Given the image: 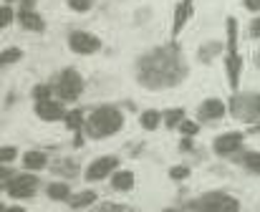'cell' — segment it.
<instances>
[{
	"label": "cell",
	"mask_w": 260,
	"mask_h": 212,
	"mask_svg": "<svg viewBox=\"0 0 260 212\" xmlns=\"http://www.w3.org/2000/svg\"><path fill=\"white\" fill-rule=\"evenodd\" d=\"M182 76H184V63L174 48H159L139 63V79L152 89L172 86L182 81Z\"/></svg>",
	"instance_id": "6da1fadb"
},
{
	"label": "cell",
	"mask_w": 260,
	"mask_h": 212,
	"mask_svg": "<svg viewBox=\"0 0 260 212\" xmlns=\"http://www.w3.org/2000/svg\"><path fill=\"white\" fill-rule=\"evenodd\" d=\"M121 114L111 106H104V109H96L88 119V131L91 136H111L121 129Z\"/></svg>",
	"instance_id": "7a4b0ae2"
},
{
	"label": "cell",
	"mask_w": 260,
	"mask_h": 212,
	"mask_svg": "<svg viewBox=\"0 0 260 212\" xmlns=\"http://www.w3.org/2000/svg\"><path fill=\"white\" fill-rule=\"evenodd\" d=\"M81 89H84V81H81V76L74 68L63 71L61 79H58V86H56V91H58V96L63 101H76L79 94H81Z\"/></svg>",
	"instance_id": "3957f363"
},
{
	"label": "cell",
	"mask_w": 260,
	"mask_h": 212,
	"mask_svg": "<svg viewBox=\"0 0 260 212\" xmlns=\"http://www.w3.org/2000/svg\"><path fill=\"white\" fill-rule=\"evenodd\" d=\"M233 111L238 119L260 121V96H238L233 101Z\"/></svg>",
	"instance_id": "277c9868"
},
{
	"label": "cell",
	"mask_w": 260,
	"mask_h": 212,
	"mask_svg": "<svg viewBox=\"0 0 260 212\" xmlns=\"http://www.w3.org/2000/svg\"><path fill=\"white\" fill-rule=\"evenodd\" d=\"M36 187H38V180H36L33 174H20V177H13V180L8 182V192H10V197H15V200L30 197V195L36 192Z\"/></svg>",
	"instance_id": "5b68a950"
},
{
	"label": "cell",
	"mask_w": 260,
	"mask_h": 212,
	"mask_svg": "<svg viewBox=\"0 0 260 212\" xmlns=\"http://www.w3.org/2000/svg\"><path fill=\"white\" fill-rule=\"evenodd\" d=\"M69 46H71V51H76V53H96V51L101 48V41H99L96 36H91V33L76 30V33H71Z\"/></svg>",
	"instance_id": "8992f818"
},
{
	"label": "cell",
	"mask_w": 260,
	"mask_h": 212,
	"mask_svg": "<svg viewBox=\"0 0 260 212\" xmlns=\"http://www.w3.org/2000/svg\"><path fill=\"white\" fill-rule=\"evenodd\" d=\"M225 202H228V195H222V192H210V195L200 197L197 202H192L189 207L197 212H220Z\"/></svg>",
	"instance_id": "52a82bcc"
},
{
	"label": "cell",
	"mask_w": 260,
	"mask_h": 212,
	"mask_svg": "<svg viewBox=\"0 0 260 212\" xmlns=\"http://www.w3.org/2000/svg\"><path fill=\"white\" fill-rule=\"evenodd\" d=\"M116 157H101V159H96L91 167L86 169V177L91 182H96V180H104L106 174H111L114 169H116Z\"/></svg>",
	"instance_id": "ba28073f"
},
{
	"label": "cell",
	"mask_w": 260,
	"mask_h": 212,
	"mask_svg": "<svg viewBox=\"0 0 260 212\" xmlns=\"http://www.w3.org/2000/svg\"><path fill=\"white\" fill-rule=\"evenodd\" d=\"M240 144H243V134H238V131L222 134V136L215 139V152L217 154H233V152L240 149Z\"/></svg>",
	"instance_id": "9c48e42d"
},
{
	"label": "cell",
	"mask_w": 260,
	"mask_h": 212,
	"mask_svg": "<svg viewBox=\"0 0 260 212\" xmlns=\"http://www.w3.org/2000/svg\"><path fill=\"white\" fill-rule=\"evenodd\" d=\"M36 114H38L41 119H46V121H56V119L63 116V106L58 104V101L46 99V101H38V104H36Z\"/></svg>",
	"instance_id": "30bf717a"
},
{
	"label": "cell",
	"mask_w": 260,
	"mask_h": 212,
	"mask_svg": "<svg viewBox=\"0 0 260 212\" xmlns=\"http://www.w3.org/2000/svg\"><path fill=\"white\" fill-rule=\"evenodd\" d=\"M222 114H225V104H222L220 99H207L205 104L200 106V116H202V119H207V121L220 119Z\"/></svg>",
	"instance_id": "8fae6325"
},
{
	"label": "cell",
	"mask_w": 260,
	"mask_h": 212,
	"mask_svg": "<svg viewBox=\"0 0 260 212\" xmlns=\"http://www.w3.org/2000/svg\"><path fill=\"white\" fill-rule=\"evenodd\" d=\"M20 25L23 28H28V30H43V20H41V15H36L33 10H20Z\"/></svg>",
	"instance_id": "7c38bea8"
},
{
	"label": "cell",
	"mask_w": 260,
	"mask_h": 212,
	"mask_svg": "<svg viewBox=\"0 0 260 212\" xmlns=\"http://www.w3.org/2000/svg\"><path fill=\"white\" fill-rule=\"evenodd\" d=\"M111 185H114V190L126 192V190H132V187H134V174H132V172H126V169H121V172H116V174H114Z\"/></svg>",
	"instance_id": "4fadbf2b"
},
{
	"label": "cell",
	"mask_w": 260,
	"mask_h": 212,
	"mask_svg": "<svg viewBox=\"0 0 260 212\" xmlns=\"http://www.w3.org/2000/svg\"><path fill=\"white\" fill-rule=\"evenodd\" d=\"M23 164H25L28 169H43V167H46V154H41V152H28V154L23 157Z\"/></svg>",
	"instance_id": "5bb4252c"
},
{
	"label": "cell",
	"mask_w": 260,
	"mask_h": 212,
	"mask_svg": "<svg viewBox=\"0 0 260 212\" xmlns=\"http://www.w3.org/2000/svg\"><path fill=\"white\" fill-rule=\"evenodd\" d=\"M96 202V192H91V190H86V192H81V195H76V197H71V207H88V205H93Z\"/></svg>",
	"instance_id": "9a60e30c"
},
{
	"label": "cell",
	"mask_w": 260,
	"mask_h": 212,
	"mask_svg": "<svg viewBox=\"0 0 260 212\" xmlns=\"http://www.w3.org/2000/svg\"><path fill=\"white\" fill-rule=\"evenodd\" d=\"M159 121H162L159 111H144V114H142V126H144V129H149V131H152V129H157V126H159Z\"/></svg>",
	"instance_id": "2e32d148"
},
{
	"label": "cell",
	"mask_w": 260,
	"mask_h": 212,
	"mask_svg": "<svg viewBox=\"0 0 260 212\" xmlns=\"http://www.w3.org/2000/svg\"><path fill=\"white\" fill-rule=\"evenodd\" d=\"M48 197H51V200H66V197H69V185H63V182L51 185V187H48Z\"/></svg>",
	"instance_id": "e0dca14e"
},
{
	"label": "cell",
	"mask_w": 260,
	"mask_h": 212,
	"mask_svg": "<svg viewBox=\"0 0 260 212\" xmlns=\"http://www.w3.org/2000/svg\"><path fill=\"white\" fill-rule=\"evenodd\" d=\"M187 13H189V5L182 3V5L177 8V15H174V36L182 30V25H184V20H187Z\"/></svg>",
	"instance_id": "ac0fdd59"
},
{
	"label": "cell",
	"mask_w": 260,
	"mask_h": 212,
	"mask_svg": "<svg viewBox=\"0 0 260 212\" xmlns=\"http://www.w3.org/2000/svg\"><path fill=\"white\" fill-rule=\"evenodd\" d=\"M243 162H245V167H248V169L260 172V152H248V154L243 157Z\"/></svg>",
	"instance_id": "d6986e66"
},
{
	"label": "cell",
	"mask_w": 260,
	"mask_h": 212,
	"mask_svg": "<svg viewBox=\"0 0 260 212\" xmlns=\"http://www.w3.org/2000/svg\"><path fill=\"white\" fill-rule=\"evenodd\" d=\"M66 124H69V129H81L84 114H81V111H69V114H66Z\"/></svg>",
	"instance_id": "ffe728a7"
},
{
	"label": "cell",
	"mask_w": 260,
	"mask_h": 212,
	"mask_svg": "<svg viewBox=\"0 0 260 212\" xmlns=\"http://www.w3.org/2000/svg\"><path fill=\"white\" fill-rule=\"evenodd\" d=\"M15 61H20V51H18V48L0 51V63H15Z\"/></svg>",
	"instance_id": "44dd1931"
},
{
	"label": "cell",
	"mask_w": 260,
	"mask_h": 212,
	"mask_svg": "<svg viewBox=\"0 0 260 212\" xmlns=\"http://www.w3.org/2000/svg\"><path fill=\"white\" fill-rule=\"evenodd\" d=\"M182 119H184V111H182V109H172V111H167V116H165L167 126H179Z\"/></svg>",
	"instance_id": "7402d4cb"
},
{
	"label": "cell",
	"mask_w": 260,
	"mask_h": 212,
	"mask_svg": "<svg viewBox=\"0 0 260 212\" xmlns=\"http://www.w3.org/2000/svg\"><path fill=\"white\" fill-rule=\"evenodd\" d=\"M93 212H126V207H121V205H114V202H101L99 207Z\"/></svg>",
	"instance_id": "603a6c76"
},
{
	"label": "cell",
	"mask_w": 260,
	"mask_h": 212,
	"mask_svg": "<svg viewBox=\"0 0 260 212\" xmlns=\"http://www.w3.org/2000/svg\"><path fill=\"white\" fill-rule=\"evenodd\" d=\"M179 129H182V134H187V136L197 134V124H194V121H187V119L179 121Z\"/></svg>",
	"instance_id": "cb8c5ba5"
},
{
	"label": "cell",
	"mask_w": 260,
	"mask_h": 212,
	"mask_svg": "<svg viewBox=\"0 0 260 212\" xmlns=\"http://www.w3.org/2000/svg\"><path fill=\"white\" fill-rule=\"evenodd\" d=\"M15 147H0V162H13L15 159Z\"/></svg>",
	"instance_id": "d4e9b609"
},
{
	"label": "cell",
	"mask_w": 260,
	"mask_h": 212,
	"mask_svg": "<svg viewBox=\"0 0 260 212\" xmlns=\"http://www.w3.org/2000/svg\"><path fill=\"white\" fill-rule=\"evenodd\" d=\"M91 3H93V0H69V5H71L74 10H81V13L91 8Z\"/></svg>",
	"instance_id": "484cf974"
},
{
	"label": "cell",
	"mask_w": 260,
	"mask_h": 212,
	"mask_svg": "<svg viewBox=\"0 0 260 212\" xmlns=\"http://www.w3.org/2000/svg\"><path fill=\"white\" fill-rule=\"evenodd\" d=\"M33 96H36L38 101H46V99L51 96V89H48V86H36V91H33Z\"/></svg>",
	"instance_id": "4316f807"
},
{
	"label": "cell",
	"mask_w": 260,
	"mask_h": 212,
	"mask_svg": "<svg viewBox=\"0 0 260 212\" xmlns=\"http://www.w3.org/2000/svg\"><path fill=\"white\" fill-rule=\"evenodd\" d=\"M13 20V10L10 8H0V28H5Z\"/></svg>",
	"instance_id": "83f0119b"
},
{
	"label": "cell",
	"mask_w": 260,
	"mask_h": 212,
	"mask_svg": "<svg viewBox=\"0 0 260 212\" xmlns=\"http://www.w3.org/2000/svg\"><path fill=\"white\" fill-rule=\"evenodd\" d=\"M187 174H189V169H187V167H172V172H170V177H172V180H184Z\"/></svg>",
	"instance_id": "f1b7e54d"
},
{
	"label": "cell",
	"mask_w": 260,
	"mask_h": 212,
	"mask_svg": "<svg viewBox=\"0 0 260 212\" xmlns=\"http://www.w3.org/2000/svg\"><path fill=\"white\" fill-rule=\"evenodd\" d=\"M10 180H13V174H10V169H0V187H3V185H8Z\"/></svg>",
	"instance_id": "f546056e"
},
{
	"label": "cell",
	"mask_w": 260,
	"mask_h": 212,
	"mask_svg": "<svg viewBox=\"0 0 260 212\" xmlns=\"http://www.w3.org/2000/svg\"><path fill=\"white\" fill-rule=\"evenodd\" d=\"M245 8H248V10H255V13H258V10H260V0H245Z\"/></svg>",
	"instance_id": "4dcf8cb0"
},
{
	"label": "cell",
	"mask_w": 260,
	"mask_h": 212,
	"mask_svg": "<svg viewBox=\"0 0 260 212\" xmlns=\"http://www.w3.org/2000/svg\"><path fill=\"white\" fill-rule=\"evenodd\" d=\"M253 33H255V36H258V38H260V18H258V20H255V23H253Z\"/></svg>",
	"instance_id": "1f68e13d"
},
{
	"label": "cell",
	"mask_w": 260,
	"mask_h": 212,
	"mask_svg": "<svg viewBox=\"0 0 260 212\" xmlns=\"http://www.w3.org/2000/svg\"><path fill=\"white\" fill-rule=\"evenodd\" d=\"M5 212H25L23 207H10V210H5Z\"/></svg>",
	"instance_id": "d6a6232c"
}]
</instances>
